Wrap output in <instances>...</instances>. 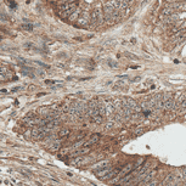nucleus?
<instances>
[{"mask_svg": "<svg viewBox=\"0 0 186 186\" xmlns=\"http://www.w3.org/2000/svg\"><path fill=\"white\" fill-rule=\"evenodd\" d=\"M125 1H128V2H130V1H131V0H125Z\"/></svg>", "mask_w": 186, "mask_h": 186, "instance_id": "nucleus-13", "label": "nucleus"}, {"mask_svg": "<svg viewBox=\"0 0 186 186\" xmlns=\"http://www.w3.org/2000/svg\"><path fill=\"white\" fill-rule=\"evenodd\" d=\"M67 135H69V130L68 129H61L60 133H59V137H64Z\"/></svg>", "mask_w": 186, "mask_h": 186, "instance_id": "nucleus-8", "label": "nucleus"}, {"mask_svg": "<svg viewBox=\"0 0 186 186\" xmlns=\"http://www.w3.org/2000/svg\"><path fill=\"white\" fill-rule=\"evenodd\" d=\"M100 114V111H99V100L97 99H94L91 101H89L88 103V117L93 118Z\"/></svg>", "mask_w": 186, "mask_h": 186, "instance_id": "nucleus-2", "label": "nucleus"}, {"mask_svg": "<svg viewBox=\"0 0 186 186\" xmlns=\"http://www.w3.org/2000/svg\"><path fill=\"white\" fill-rule=\"evenodd\" d=\"M173 12H174L173 5H172V6H165V7H163V10H162V12H161V18H162V20H163V18L165 20V18H168L169 16H172Z\"/></svg>", "mask_w": 186, "mask_h": 186, "instance_id": "nucleus-3", "label": "nucleus"}, {"mask_svg": "<svg viewBox=\"0 0 186 186\" xmlns=\"http://www.w3.org/2000/svg\"><path fill=\"white\" fill-rule=\"evenodd\" d=\"M91 119H93L94 122H95V123H97V124H101L102 123V119H103V117H102V116H100V114H99V116H96V117H93V118H91Z\"/></svg>", "mask_w": 186, "mask_h": 186, "instance_id": "nucleus-9", "label": "nucleus"}, {"mask_svg": "<svg viewBox=\"0 0 186 186\" xmlns=\"http://www.w3.org/2000/svg\"><path fill=\"white\" fill-rule=\"evenodd\" d=\"M60 147H61V144H60V141H59V140H54V141H52V144L48 145V149H49V150H51V151H56V150H59Z\"/></svg>", "mask_w": 186, "mask_h": 186, "instance_id": "nucleus-7", "label": "nucleus"}, {"mask_svg": "<svg viewBox=\"0 0 186 186\" xmlns=\"http://www.w3.org/2000/svg\"><path fill=\"white\" fill-rule=\"evenodd\" d=\"M99 139H100V135L99 134H96V135H93L87 142H84V145H83V147H85V149H89L91 145H94V144H96L97 141H99Z\"/></svg>", "mask_w": 186, "mask_h": 186, "instance_id": "nucleus-4", "label": "nucleus"}, {"mask_svg": "<svg viewBox=\"0 0 186 186\" xmlns=\"http://www.w3.org/2000/svg\"><path fill=\"white\" fill-rule=\"evenodd\" d=\"M22 29H25V31H32V29H33V26H32V25H22Z\"/></svg>", "mask_w": 186, "mask_h": 186, "instance_id": "nucleus-10", "label": "nucleus"}, {"mask_svg": "<svg viewBox=\"0 0 186 186\" xmlns=\"http://www.w3.org/2000/svg\"><path fill=\"white\" fill-rule=\"evenodd\" d=\"M168 1H170V2H173V1H176V0H168Z\"/></svg>", "mask_w": 186, "mask_h": 186, "instance_id": "nucleus-12", "label": "nucleus"}, {"mask_svg": "<svg viewBox=\"0 0 186 186\" xmlns=\"http://www.w3.org/2000/svg\"><path fill=\"white\" fill-rule=\"evenodd\" d=\"M90 18H91V15H89L88 12H82L80 17L78 18V21L75 22L74 26H77L78 28H87V29H89Z\"/></svg>", "mask_w": 186, "mask_h": 186, "instance_id": "nucleus-1", "label": "nucleus"}, {"mask_svg": "<svg viewBox=\"0 0 186 186\" xmlns=\"http://www.w3.org/2000/svg\"><path fill=\"white\" fill-rule=\"evenodd\" d=\"M175 106H176V103H175V100L173 97H170L167 101H164V110L165 111H172Z\"/></svg>", "mask_w": 186, "mask_h": 186, "instance_id": "nucleus-6", "label": "nucleus"}, {"mask_svg": "<svg viewBox=\"0 0 186 186\" xmlns=\"http://www.w3.org/2000/svg\"><path fill=\"white\" fill-rule=\"evenodd\" d=\"M142 133H144V129H142V128H139L137 130H135L134 135H135V136H139V135H140V134H142Z\"/></svg>", "mask_w": 186, "mask_h": 186, "instance_id": "nucleus-11", "label": "nucleus"}, {"mask_svg": "<svg viewBox=\"0 0 186 186\" xmlns=\"http://www.w3.org/2000/svg\"><path fill=\"white\" fill-rule=\"evenodd\" d=\"M82 12H83V11H82V10L79 9V6H78V9H77V10H75V11H74V12H73V13H72L69 17H68V21H69V22L75 23V22L78 21V18L80 17V13H82Z\"/></svg>", "mask_w": 186, "mask_h": 186, "instance_id": "nucleus-5", "label": "nucleus"}]
</instances>
